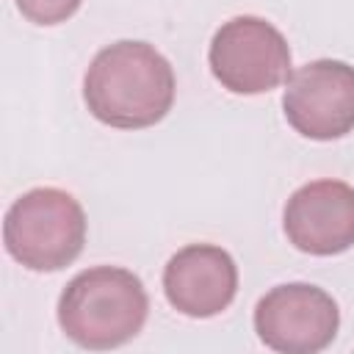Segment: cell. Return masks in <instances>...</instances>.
I'll use <instances>...</instances> for the list:
<instances>
[{
    "label": "cell",
    "mask_w": 354,
    "mask_h": 354,
    "mask_svg": "<svg viewBox=\"0 0 354 354\" xmlns=\"http://www.w3.org/2000/svg\"><path fill=\"white\" fill-rule=\"evenodd\" d=\"M163 293L177 313L213 318L224 313L238 293V266L221 246L188 243L166 263Z\"/></svg>",
    "instance_id": "cell-8"
},
{
    "label": "cell",
    "mask_w": 354,
    "mask_h": 354,
    "mask_svg": "<svg viewBox=\"0 0 354 354\" xmlns=\"http://www.w3.org/2000/svg\"><path fill=\"white\" fill-rule=\"evenodd\" d=\"M288 124L313 141L343 138L354 130V66L318 58L288 77L282 94Z\"/></svg>",
    "instance_id": "cell-6"
},
{
    "label": "cell",
    "mask_w": 354,
    "mask_h": 354,
    "mask_svg": "<svg viewBox=\"0 0 354 354\" xmlns=\"http://www.w3.org/2000/svg\"><path fill=\"white\" fill-rule=\"evenodd\" d=\"M210 72L232 94H266L290 77V47L263 17H232L210 41Z\"/></svg>",
    "instance_id": "cell-4"
},
{
    "label": "cell",
    "mask_w": 354,
    "mask_h": 354,
    "mask_svg": "<svg viewBox=\"0 0 354 354\" xmlns=\"http://www.w3.org/2000/svg\"><path fill=\"white\" fill-rule=\"evenodd\" d=\"M149 315L144 282L119 266L75 274L58 299V326L80 348L108 351L133 340Z\"/></svg>",
    "instance_id": "cell-2"
},
{
    "label": "cell",
    "mask_w": 354,
    "mask_h": 354,
    "mask_svg": "<svg viewBox=\"0 0 354 354\" xmlns=\"http://www.w3.org/2000/svg\"><path fill=\"white\" fill-rule=\"evenodd\" d=\"M3 243L30 271H61L83 252L86 213L69 191L30 188L6 210Z\"/></svg>",
    "instance_id": "cell-3"
},
{
    "label": "cell",
    "mask_w": 354,
    "mask_h": 354,
    "mask_svg": "<svg viewBox=\"0 0 354 354\" xmlns=\"http://www.w3.org/2000/svg\"><path fill=\"white\" fill-rule=\"evenodd\" d=\"M288 241L307 254L329 257L354 246V185L313 180L290 194L282 210Z\"/></svg>",
    "instance_id": "cell-7"
},
{
    "label": "cell",
    "mask_w": 354,
    "mask_h": 354,
    "mask_svg": "<svg viewBox=\"0 0 354 354\" xmlns=\"http://www.w3.org/2000/svg\"><path fill=\"white\" fill-rule=\"evenodd\" d=\"M174 69L152 44L122 39L102 47L86 69L83 100L94 119L119 130L158 124L174 102Z\"/></svg>",
    "instance_id": "cell-1"
},
{
    "label": "cell",
    "mask_w": 354,
    "mask_h": 354,
    "mask_svg": "<svg viewBox=\"0 0 354 354\" xmlns=\"http://www.w3.org/2000/svg\"><path fill=\"white\" fill-rule=\"evenodd\" d=\"M17 8L33 25H58L80 8V0H17Z\"/></svg>",
    "instance_id": "cell-9"
},
{
    "label": "cell",
    "mask_w": 354,
    "mask_h": 354,
    "mask_svg": "<svg viewBox=\"0 0 354 354\" xmlns=\"http://www.w3.org/2000/svg\"><path fill=\"white\" fill-rule=\"evenodd\" d=\"M340 326L337 301L318 285L288 282L271 288L254 307L257 337L282 354L324 351Z\"/></svg>",
    "instance_id": "cell-5"
}]
</instances>
